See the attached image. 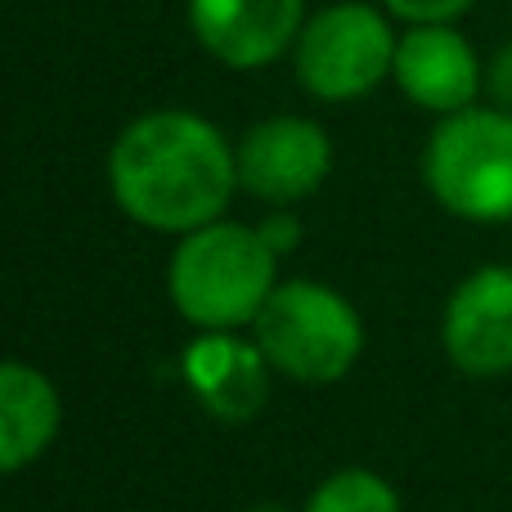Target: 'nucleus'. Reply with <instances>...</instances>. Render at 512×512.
Returning <instances> with one entry per match:
<instances>
[{
	"mask_svg": "<svg viewBox=\"0 0 512 512\" xmlns=\"http://www.w3.org/2000/svg\"><path fill=\"white\" fill-rule=\"evenodd\" d=\"M108 194L131 225L180 239L221 221L239 194L234 140L194 108H149L108 149Z\"/></svg>",
	"mask_w": 512,
	"mask_h": 512,
	"instance_id": "nucleus-1",
	"label": "nucleus"
},
{
	"mask_svg": "<svg viewBox=\"0 0 512 512\" xmlns=\"http://www.w3.org/2000/svg\"><path fill=\"white\" fill-rule=\"evenodd\" d=\"M279 288V252L256 225L221 221L176 239L167 261V297L185 324L203 333L252 328L270 292Z\"/></svg>",
	"mask_w": 512,
	"mask_h": 512,
	"instance_id": "nucleus-2",
	"label": "nucleus"
},
{
	"mask_svg": "<svg viewBox=\"0 0 512 512\" xmlns=\"http://www.w3.org/2000/svg\"><path fill=\"white\" fill-rule=\"evenodd\" d=\"M265 369L301 387H333L360 364L364 319L346 292L319 279H279L252 324Z\"/></svg>",
	"mask_w": 512,
	"mask_h": 512,
	"instance_id": "nucleus-3",
	"label": "nucleus"
},
{
	"mask_svg": "<svg viewBox=\"0 0 512 512\" xmlns=\"http://www.w3.org/2000/svg\"><path fill=\"white\" fill-rule=\"evenodd\" d=\"M418 171L432 203L454 221L512 225V113L481 99L436 117Z\"/></svg>",
	"mask_w": 512,
	"mask_h": 512,
	"instance_id": "nucleus-4",
	"label": "nucleus"
},
{
	"mask_svg": "<svg viewBox=\"0 0 512 512\" xmlns=\"http://www.w3.org/2000/svg\"><path fill=\"white\" fill-rule=\"evenodd\" d=\"M400 23L378 0H333L315 9L292 45V77L319 104H355L391 81Z\"/></svg>",
	"mask_w": 512,
	"mask_h": 512,
	"instance_id": "nucleus-5",
	"label": "nucleus"
},
{
	"mask_svg": "<svg viewBox=\"0 0 512 512\" xmlns=\"http://www.w3.org/2000/svg\"><path fill=\"white\" fill-rule=\"evenodd\" d=\"M239 189L265 207H297L324 189L333 171V140L315 117L274 113L234 140Z\"/></svg>",
	"mask_w": 512,
	"mask_h": 512,
	"instance_id": "nucleus-6",
	"label": "nucleus"
},
{
	"mask_svg": "<svg viewBox=\"0 0 512 512\" xmlns=\"http://www.w3.org/2000/svg\"><path fill=\"white\" fill-rule=\"evenodd\" d=\"M441 351L454 373L499 382L512 373V265H477L441 310Z\"/></svg>",
	"mask_w": 512,
	"mask_h": 512,
	"instance_id": "nucleus-7",
	"label": "nucleus"
},
{
	"mask_svg": "<svg viewBox=\"0 0 512 512\" xmlns=\"http://www.w3.org/2000/svg\"><path fill=\"white\" fill-rule=\"evenodd\" d=\"M198 50L230 72H261L292 54L306 27V0H185Z\"/></svg>",
	"mask_w": 512,
	"mask_h": 512,
	"instance_id": "nucleus-8",
	"label": "nucleus"
},
{
	"mask_svg": "<svg viewBox=\"0 0 512 512\" xmlns=\"http://www.w3.org/2000/svg\"><path fill=\"white\" fill-rule=\"evenodd\" d=\"M391 86L423 113L450 117L481 104V95H486V59L459 32V23L400 27Z\"/></svg>",
	"mask_w": 512,
	"mask_h": 512,
	"instance_id": "nucleus-9",
	"label": "nucleus"
},
{
	"mask_svg": "<svg viewBox=\"0 0 512 512\" xmlns=\"http://www.w3.org/2000/svg\"><path fill=\"white\" fill-rule=\"evenodd\" d=\"M63 432V396L27 360H0V477L23 472L50 454Z\"/></svg>",
	"mask_w": 512,
	"mask_h": 512,
	"instance_id": "nucleus-10",
	"label": "nucleus"
},
{
	"mask_svg": "<svg viewBox=\"0 0 512 512\" xmlns=\"http://www.w3.org/2000/svg\"><path fill=\"white\" fill-rule=\"evenodd\" d=\"M301 512H405L400 490L378 468H337L306 495Z\"/></svg>",
	"mask_w": 512,
	"mask_h": 512,
	"instance_id": "nucleus-11",
	"label": "nucleus"
},
{
	"mask_svg": "<svg viewBox=\"0 0 512 512\" xmlns=\"http://www.w3.org/2000/svg\"><path fill=\"white\" fill-rule=\"evenodd\" d=\"M400 27H432V23H463L477 9V0H378Z\"/></svg>",
	"mask_w": 512,
	"mask_h": 512,
	"instance_id": "nucleus-12",
	"label": "nucleus"
},
{
	"mask_svg": "<svg viewBox=\"0 0 512 512\" xmlns=\"http://www.w3.org/2000/svg\"><path fill=\"white\" fill-rule=\"evenodd\" d=\"M486 104L508 108L512 113V41H504L495 54L486 59Z\"/></svg>",
	"mask_w": 512,
	"mask_h": 512,
	"instance_id": "nucleus-13",
	"label": "nucleus"
},
{
	"mask_svg": "<svg viewBox=\"0 0 512 512\" xmlns=\"http://www.w3.org/2000/svg\"><path fill=\"white\" fill-rule=\"evenodd\" d=\"M256 230H261V239L279 252V261L288 252H297V243H301V221H297V212H292V207H270V216H265Z\"/></svg>",
	"mask_w": 512,
	"mask_h": 512,
	"instance_id": "nucleus-14",
	"label": "nucleus"
},
{
	"mask_svg": "<svg viewBox=\"0 0 512 512\" xmlns=\"http://www.w3.org/2000/svg\"><path fill=\"white\" fill-rule=\"evenodd\" d=\"M243 512H292V508H283V504H252V508H243Z\"/></svg>",
	"mask_w": 512,
	"mask_h": 512,
	"instance_id": "nucleus-15",
	"label": "nucleus"
}]
</instances>
